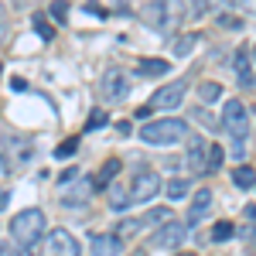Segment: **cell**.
Returning <instances> with one entry per match:
<instances>
[{"instance_id": "cell-1", "label": "cell", "mask_w": 256, "mask_h": 256, "mask_svg": "<svg viewBox=\"0 0 256 256\" xmlns=\"http://www.w3.org/2000/svg\"><path fill=\"white\" fill-rule=\"evenodd\" d=\"M222 126L229 130V140H232V158H242L246 154V137H250V113L239 99H229L226 110H222Z\"/></svg>"}, {"instance_id": "cell-2", "label": "cell", "mask_w": 256, "mask_h": 256, "mask_svg": "<svg viewBox=\"0 0 256 256\" xmlns=\"http://www.w3.org/2000/svg\"><path fill=\"white\" fill-rule=\"evenodd\" d=\"M41 232H44V212L41 208H24V212H18L10 218V236L24 250H31L41 239Z\"/></svg>"}, {"instance_id": "cell-3", "label": "cell", "mask_w": 256, "mask_h": 256, "mask_svg": "<svg viewBox=\"0 0 256 256\" xmlns=\"http://www.w3.org/2000/svg\"><path fill=\"white\" fill-rule=\"evenodd\" d=\"M184 137H188L184 120H154V123H144V130H140V140L150 147H168V144H178Z\"/></svg>"}, {"instance_id": "cell-4", "label": "cell", "mask_w": 256, "mask_h": 256, "mask_svg": "<svg viewBox=\"0 0 256 256\" xmlns=\"http://www.w3.org/2000/svg\"><path fill=\"white\" fill-rule=\"evenodd\" d=\"M41 256H82L79 239L72 232H65V229H52L44 246H41Z\"/></svg>"}, {"instance_id": "cell-5", "label": "cell", "mask_w": 256, "mask_h": 256, "mask_svg": "<svg viewBox=\"0 0 256 256\" xmlns=\"http://www.w3.org/2000/svg\"><path fill=\"white\" fill-rule=\"evenodd\" d=\"M188 236V226L184 222H164V229L150 236V246L154 250H178Z\"/></svg>"}, {"instance_id": "cell-6", "label": "cell", "mask_w": 256, "mask_h": 256, "mask_svg": "<svg viewBox=\"0 0 256 256\" xmlns=\"http://www.w3.org/2000/svg\"><path fill=\"white\" fill-rule=\"evenodd\" d=\"M160 192V178L158 171H137V178H134V188H130V202H150V198Z\"/></svg>"}, {"instance_id": "cell-7", "label": "cell", "mask_w": 256, "mask_h": 256, "mask_svg": "<svg viewBox=\"0 0 256 256\" xmlns=\"http://www.w3.org/2000/svg\"><path fill=\"white\" fill-rule=\"evenodd\" d=\"M184 92H188V86H184V82H174V86H160L147 106H150V110H174V106H181Z\"/></svg>"}, {"instance_id": "cell-8", "label": "cell", "mask_w": 256, "mask_h": 256, "mask_svg": "<svg viewBox=\"0 0 256 256\" xmlns=\"http://www.w3.org/2000/svg\"><path fill=\"white\" fill-rule=\"evenodd\" d=\"M212 212V192L208 188H202V192H195V198H192V208H188V218H184V226L192 229V226H198L202 218Z\"/></svg>"}, {"instance_id": "cell-9", "label": "cell", "mask_w": 256, "mask_h": 256, "mask_svg": "<svg viewBox=\"0 0 256 256\" xmlns=\"http://www.w3.org/2000/svg\"><path fill=\"white\" fill-rule=\"evenodd\" d=\"M126 92H130V86H126V76H123L120 68H110V72H106V82H102V96L116 102V99H123Z\"/></svg>"}, {"instance_id": "cell-10", "label": "cell", "mask_w": 256, "mask_h": 256, "mask_svg": "<svg viewBox=\"0 0 256 256\" xmlns=\"http://www.w3.org/2000/svg\"><path fill=\"white\" fill-rule=\"evenodd\" d=\"M205 164H208V144L202 137L188 140V168L192 171H205Z\"/></svg>"}, {"instance_id": "cell-11", "label": "cell", "mask_w": 256, "mask_h": 256, "mask_svg": "<svg viewBox=\"0 0 256 256\" xmlns=\"http://www.w3.org/2000/svg\"><path fill=\"white\" fill-rule=\"evenodd\" d=\"M89 246H92V256H116L123 250V239L120 236H92Z\"/></svg>"}, {"instance_id": "cell-12", "label": "cell", "mask_w": 256, "mask_h": 256, "mask_svg": "<svg viewBox=\"0 0 256 256\" xmlns=\"http://www.w3.org/2000/svg\"><path fill=\"white\" fill-rule=\"evenodd\" d=\"M236 76H239V86H253V68H250V48H239L236 52Z\"/></svg>"}, {"instance_id": "cell-13", "label": "cell", "mask_w": 256, "mask_h": 256, "mask_svg": "<svg viewBox=\"0 0 256 256\" xmlns=\"http://www.w3.org/2000/svg\"><path fill=\"white\" fill-rule=\"evenodd\" d=\"M144 18H147V24H150V28L164 31V28H168V4H147Z\"/></svg>"}, {"instance_id": "cell-14", "label": "cell", "mask_w": 256, "mask_h": 256, "mask_svg": "<svg viewBox=\"0 0 256 256\" xmlns=\"http://www.w3.org/2000/svg\"><path fill=\"white\" fill-rule=\"evenodd\" d=\"M89 192H92V181H82L76 188H68V192L62 195V202H65V205H82V202L89 198Z\"/></svg>"}, {"instance_id": "cell-15", "label": "cell", "mask_w": 256, "mask_h": 256, "mask_svg": "<svg viewBox=\"0 0 256 256\" xmlns=\"http://www.w3.org/2000/svg\"><path fill=\"white\" fill-rule=\"evenodd\" d=\"M120 174V160H106L102 168H99V174H96V181H92V188H106L113 178Z\"/></svg>"}, {"instance_id": "cell-16", "label": "cell", "mask_w": 256, "mask_h": 256, "mask_svg": "<svg viewBox=\"0 0 256 256\" xmlns=\"http://www.w3.org/2000/svg\"><path fill=\"white\" fill-rule=\"evenodd\" d=\"M168 68H171V62H164V58L140 62V76H168Z\"/></svg>"}, {"instance_id": "cell-17", "label": "cell", "mask_w": 256, "mask_h": 256, "mask_svg": "<svg viewBox=\"0 0 256 256\" xmlns=\"http://www.w3.org/2000/svg\"><path fill=\"white\" fill-rule=\"evenodd\" d=\"M195 41H198V34H181V38H174V44H171V52H174V58H184L192 48H195Z\"/></svg>"}, {"instance_id": "cell-18", "label": "cell", "mask_w": 256, "mask_h": 256, "mask_svg": "<svg viewBox=\"0 0 256 256\" xmlns=\"http://www.w3.org/2000/svg\"><path fill=\"white\" fill-rule=\"evenodd\" d=\"M232 181H236L239 188H253L256 184V171L253 168H236V171H232Z\"/></svg>"}, {"instance_id": "cell-19", "label": "cell", "mask_w": 256, "mask_h": 256, "mask_svg": "<svg viewBox=\"0 0 256 256\" xmlns=\"http://www.w3.org/2000/svg\"><path fill=\"white\" fill-rule=\"evenodd\" d=\"M198 96H202V102H216V99L222 96V86H218V82H202V86H198Z\"/></svg>"}, {"instance_id": "cell-20", "label": "cell", "mask_w": 256, "mask_h": 256, "mask_svg": "<svg viewBox=\"0 0 256 256\" xmlns=\"http://www.w3.org/2000/svg\"><path fill=\"white\" fill-rule=\"evenodd\" d=\"M229 236H236V226H232V222H216V226H212V239H216V242H226Z\"/></svg>"}, {"instance_id": "cell-21", "label": "cell", "mask_w": 256, "mask_h": 256, "mask_svg": "<svg viewBox=\"0 0 256 256\" xmlns=\"http://www.w3.org/2000/svg\"><path fill=\"white\" fill-rule=\"evenodd\" d=\"M184 192H188V181H184V178H171V181H168V198H171V202L184 198Z\"/></svg>"}, {"instance_id": "cell-22", "label": "cell", "mask_w": 256, "mask_h": 256, "mask_svg": "<svg viewBox=\"0 0 256 256\" xmlns=\"http://www.w3.org/2000/svg\"><path fill=\"white\" fill-rule=\"evenodd\" d=\"M222 160H226L222 147H218V144H208V164H205V171H218V168H222Z\"/></svg>"}, {"instance_id": "cell-23", "label": "cell", "mask_w": 256, "mask_h": 256, "mask_svg": "<svg viewBox=\"0 0 256 256\" xmlns=\"http://www.w3.org/2000/svg\"><path fill=\"white\" fill-rule=\"evenodd\" d=\"M110 205H113L116 212H123L126 205H134V202H130V192H123V188H113V195H110Z\"/></svg>"}, {"instance_id": "cell-24", "label": "cell", "mask_w": 256, "mask_h": 256, "mask_svg": "<svg viewBox=\"0 0 256 256\" xmlns=\"http://www.w3.org/2000/svg\"><path fill=\"white\" fill-rule=\"evenodd\" d=\"M34 31L41 34V41H52V34H55V31H52V24L41 18V14H34Z\"/></svg>"}, {"instance_id": "cell-25", "label": "cell", "mask_w": 256, "mask_h": 256, "mask_svg": "<svg viewBox=\"0 0 256 256\" xmlns=\"http://www.w3.org/2000/svg\"><path fill=\"white\" fill-rule=\"evenodd\" d=\"M0 256H31V250H24L18 242H0Z\"/></svg>"}, {"instance_id": "cell-26", "label": "cell", "mask_w": 256, "mask_h": 256, "mask_svg": "<svg viewBox=\"0 0 256 256\" xmlns=\"http://www.w3.org/2000/svg\"><path fill=\"white\" fill-rule=\"evenodd\" d=\"M106 123H110V116H106V113H92V116H89V123H86V130H99V126H106Z\"/></svg>"}, {"instance_id": "cell-27", "label": "cell", "mask_w": 256, "mask_h": 256, "mask_svg": "<svg viewBox=\"0 0 256 256\" xmlns=\"http://www.w3.org/2000/svg\"><path fill=\"white\" fill-rule=\"evenodd\" d=\"M76 147H79V144H76V140H65V144H62L58 150H55V158H58V160L72 158V154H76Z\"/></svg>"}, {"instance_id": "cell-28", "label": "cell", "mask_w": 256, "mask_h": 256, "mask_svg": "<svg viewBox=\"0 0 256 256\" xmlns=\"http://www.w3.org/2000/svg\"><path fill=\"white\" fill-rule=\"evenodd\" d=\"M52 18L65 20V18H68V7H65V4H52Z\"/></svg>"}, {"instance_id": "cell-29", "label": "cell", "mask_w": 256, "mask_h": 256, "mask_svg": "<svg viewBox=\"0 0 256 256\" xmlns=\"http://www.w3.org/2000/svg\"><path fill=\"white\" fill-rule=\"evenodd\" d=\"M222 28H239V18H229V14H226V18H222Z\"/></svg>"}, {"instance_id": "cell-30", "label": "cell", "mask_w": 256, "mask_h": 256, "mask_svg": "<svg viewBox=\"0 0 256 256\" xmlns=\"http://www.w3.org/2000/svg\"><path fill=\"white\" fill-rule=\"evenodd\" d=\"M10 86H14L18 92H24V89H28V82H24V79H10Z\"/></svg>"}, {"instance_id": "cell-31", "label": "cell", "mask_w": 256, "mask_h": 256, "mask_svg": "<svg viewBox=\"0 0 256 256\" xmlns=\"http://www.w3.org/2000/svg\"><path fill=\"white\" fill-rule=\"evenodd\" d=\"M4 31H7V20H4V7H0V41H4Z\"/></svg>"}, {"instance_id": "cell-32", "label": "cell", "mask_w": 256, "mask_h": 256, "mask_svg": "<svg viewBox=\"0 0 256 256\" xmlns=\"http://www.w3.org/2000/svg\"><path fill=\"white\" fill-rule=\"evenodd\" d=\"M7 202H10V195H7V192H0V212L7 208Z\"/></svg>"}, {"instance_id": "cell-33", "label": "cell", "mask_w": 256, "mask_h": 256, "mask_svg": "<svg viewBox=\"0 0 256 256\" xmlns=\"http://www.w3.org/2000/svg\"><path fill=\"white\" fill-rule=\"evenodd\" d=\"M246 216H250V218H256V205H246Z\"/></svg>"}, {"instance_id": "cell-34", "label": "cell", "mask_w": 256, "mask_h": 256, "mask_svg": "<svg viewBox=\"0 0 256 256\" xmlns=\"http://www.w3.org/2000/svg\"><path fill=\"white\" fill-rule=\"evenodd\" d=\"M134 256H147V250H137V253H134Z\"/></svg>"}, {"instance_id": "cell-35", "label": "cell", "mask_w": 256, "mask_h": 256, "mask_svg": "<svg viewBox=\"0 0 256 256\" xmlns=\"http://www.w3.org/2000/svg\"><path fill=\"white\" fill-rule=\"evenodd\" d=\"M250 250H253V256H256V236H253V246H250Z\"/></svg>"}, {"instance_id": "cell-36", "label": "cell", "mask_w": 256, "mask_h": 256, "mask_svg": "<svg viewBox=\"0 0 256 256\" xmlns=\"http://www.w3.org/2000/svg\"><path fill=\"white\" fill-rule=\"evenodd\" d=\"M178 256H195V253H178Z\"/></svg>"}, {"instance_id": "cell-37", "label": "cell", "mask_w": 256, "mask_h": 256, "mask_svg": "<svg viewBox=\"0 0 256 256\" xmlns=\"http://www.w3.org/2000/svg\"><path fill=\"white\" fill-rule=\"evenodd\" d=\"M253 55H256V48H253Z\"/></svg>"}]
</instances>
